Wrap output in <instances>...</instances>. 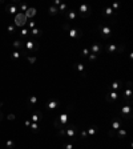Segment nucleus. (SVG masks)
<instances>
[{
  "label": "nucleus",
  "mask_w": 133,
  "mask_h": 149,
  "mask_svg": "<svg viewBox=\"0 0 133 149\" xmlns=\"http://www.w3.org/2000/svg\"><path fill=\"white\" fill-rule=\"evenodd\" d=\"M31 33H32L33 36H41V29H39V28H33L32 31H31Z\"/></svg>",
  "instance_id": "obj_17"
},
{
  "label": "nucleus",
  "mask_w": 133,
  "mask_h": 149,
  "mask_svg": "<svg viewBox=\"0 0 133 149\" xmlns=\"http://www.w3.org/2000/svg\"><path fill=\"white\" fill-rule=\"evenodd\" d=\"M8 32L9 33H13V32H15V27H13V25H8Z\"/></svg>",
  "instance_id": "obj_40"
},
{
  "label": "nucleus",
  "mask_w": 133,
  "mask_h": 149,
  "mask_svg": "<svg viewBox=\"0 0 133 149\" xmlns=\"http://www.w3.org/2000/svg\"><path fill=\"white\" fill-rule=\"evenodd\" d=\"M120 128H121L120 121H118V120H113L112 121V129H113V130H117V129H120Z\"/></svg>",
  "instance_id": "obj_13"
},
{
  "label": "nucleus",
  "mask_w": 133,
  "mask_h": 149,
  "mask_svg": "<svg viewBox=\"0 0 133 149\" xmlns=\"http://www.w3.org/2000/svg\"><path fill=\"white\" fill-rule=\"evenodd\" d=\"M57 12H59V9L56 8V7H53V5L49 7V15H56Z\"/></svg>",
  "instance_id": "obj_21"
},
{
  "label": "nucleus",
  "mask_w": 133,
  "mask_h": 149,
  "mask_svg": "<svg viewBox=\"0 0 133 149\" xmlns=\"http://www.w3.org/2000/svg\"><path fill=\"white\" fill-rule=\"evenodd\" d=\"M25 48H27V49H33V48H35V41H32V40H28V41L25 43Z\"/></svg>",
  "instance_id": "obj_14"
},
{
  "label": "nucleus",
  "mask_w": 133,
  "mask_h": 149,
  "mask_svg": "<svg viewBox=\"0 0 133 149\" xmlns=\"http://www.w3.org/2000/svg\"><path fill=\"white\" fill-rule=\"evenodd\" d=\"M101 45H99V44H93V45L91 47V52L92 53H95V55H97V53H100L101 52Z\"/></svg>",
  "instance_id": "obj_11"
},
{
  "label": "nucleus",
  "mask_w": 133,
  "mask_h": 149,
  "mask_svg": "<svg viewBox=\"0 0 133 149\" xmlns=\"http://www.w3.org/2000/svg\"><path fill=\"white\" fill-rule=\"evenodd\" d=\"M121 115H122V117H125L126 115H128V119L130 120L132 119V109H130V105H125V107L121 108Z\"/></svg>",
  "instance_id": "obj_5"
},
{
  "label": "nucleus",
  "mask_w": 133,
  "mask_h": 149,
  "mask_svg": "<svg viewBox=\"0 0 133 149\" xmlns=\"http://www.w3.org/2000/svg\"><path fill=\"white\" fill-rule=\"evenodd\" d=\"M28 103H29V104H32V105H35V104L37 103V97H36V96H29Z\"/></svg>",
  "instance_id": "obj_19"
},
{
  "label": "nucleus",
  "mask_w": 133,
  "mask_h": 149,
  "mask_svg": "<svg viewBox=\"0 0 133 149\" xmlns=\"http://www.w3.org/2000/svg\"><path fill=\"white\" fill-rule=\"evenodd\" d=\"M53 125H55V128H57V130H59V129H61V128H64V127H63V125L60 124V121H59L57 119H56V120L53 121Z\"/></svg>",
  "instance_id": "obj_23"
},
{
  "label": "nucleus",
  "mask_w": 133,
  "mask_h": 149,
  "mask_svg": "<svg viewBox=\"0 0 133 149\" xmlns=\"http://www.w3.org/2000/svg\"><path fill=\"white\" fill-rule=\"evenodd\" d=\"M35 115H36V116H39L40 119H43V112L41 111H36V112H35Z\"/></svg>",
  "instance_id": "obj_41"
},
{
  "label": "nucleus",
  "mask_w": 133,
  "mask_h": 149,
  "mask_svg": "<svg viewBox=\"0 0 133 149\" xmlns=\"http://www.w3.org/2000/svg\"><path fill=\"white\" fill-rule=\"evenodd\" d=\"M116 49H117L116 44H109V45H108V52H109V53H113V52H116Z\"/></svg>",
  "instance_id": "obj_18"
},
{
  "label": "nucleus",
  "mask_w": 133,
  "mask_h": 149,
  "mask_svg": "<svg viewBox=\"0 0 133 149\" xmlns=\"http://www.w3.org/2000/svg\"><path fill=\"white\" fill-rule=\"evenodd\" d=\"M108 136L109 137H115V136H116V132H115L113 129H109V130H108Z\"/></svg>",
  "instance_id": "obj_34"
},
{
  "label": "nucleus",
  "mask_w": 133,
  "mask_h": 149,
  "mask_svg": "<svg viewBox=\"0 0 133 149\" xmlns=\"http://www.w3.org/2000/svg\"><path fill=\"white\" fill-rule=\"evenodd\" d=\"M57 136L59 137H66V133H65V128H61L57 130Z\"/></svg>",
  "instance_id": "obj_20"
},
{
  "label": "nucleus",
  "mask_w": 133,
  "mask_h": 149,
  "mask_svg": "<svg viewBox=\"0 0 133 149\" xmlns=\"http://www.w3.org/2000/svg\"><path fill=\"white\" fill-rule=\"evenodd\" d=\"M89 55V49H83V56H87Z\"/></svg>",
  "instance_id": "obj_46"
},
{
  "label": "nucleus",
  "mask_w": 133,
  "mask_h": 149,
  "mask_svg": "<svg viewBox=\"0 0 133 149\" xmlns=\"http://www.w3.org/2000/svg\"><path fill=\"white\" fill-rule=\"evenodd\" d=\"M68 116H69L68 113H63V115H60V116L57 117V120L60 121V124H61L63 127H64V125L68 123Z\"/></svg>",
  "instance_id": "obj_10"
},
{
  "label": "nucleus",
  "mask_w": 133,
  "mask_h": 149,
  "mask_svg": "<svg viewBox=\"0 0 133 149\" xmlns=\"http://www.w3.org/2000/svg\"><path fill=\"white\" fill-rule=\"evenodd\" d=\"M24 125H25V127H29V125H31V121H29V120H25Z\"/></svg>",
  "instance_id": "obj_48"
},
{
  "label": "nucleus",
  "mask_w": 133,
  "mask_h": 149,
  "mask_svg": "<svg viewBox=\"0 0 133 149\" xmlns=\"http://www.w3.org/2000/svg\"><path fill=\"white\" fill-rule=\"evenodd\" d=\"M63 29H65V31H69L71 27H69V21H65L64 24H63Z\"/></svg>",
  "instance_id": "obj_31"
},
{
  "label": "nucleus",
  "mask_w": 133,
  "mask_h": 149,
  "mask_svg": "<svg viewBox=\"0 0 133 149\" xmlns=\"http://www.w3.org/2000/svg\"><path fill=\"white\" fill-rule=\"evenodd\" d=\"M100 31H101V36L104 37V39H109V37L112 36V29L109 28L108 25H99Z\"/></svg>",
  "instance_id": "obj_2"
},
{
  "label": "nucleus",
  "mask_w": 133,
  "mask_h": 149,
  "mask_svg": "<svg viewBox=\"0 0 133 149\" xmlns=\"http://www.w3.org/2000/svg\"><path fill=\"white\" fill-rule=\"evenodd\" d=\"M64 148H65V149H72V148H73V145H72V142H68V144H65Z\"/></svg>",
  "instance_id": "obj_42"
},
{
  "label": "nucleus",
  "mask_w": 133,
  "mask_h": 149,
  "mask_svg": "<svg viewBox=\"0 0 133 149\" xmlns=\"http://www.w3.org/2000/svg\"><path fill=\"white\" fill-rule=\"evenodd\" d=\"M12 57L13 59H19L20 57V53H19L17 51H15V52H12Z\"/></svg>",
  "instance_id": "obj_35"
},
{
  "label": "nucleus",
  "mask_w": 133,
  "mask_h": 149,
  "mask_svg": "<svg viewBox=\"0 0 133 149\" xmlns=\"http://www.w3.org/2000/svg\"><path fill=\"white\" fill-rule=\"evenodd\" d=\"M118 7H120V5H118V3H113V4H112V9H113V11L118 9Z\"/></svg>",
  "instance_id": "obj_38"
},
{
  "label": "nucleus",
  "mask_w": 133,
  "mask_h": 149,
  "mask_svg": "<svg viewBox=\"0 0 133 149\" xmlns=\"http://www.w3.org/2000/svg\"><path fill=\"white\" fill-rule=\"evenodd\" d=\"M80 12H81V17H89L92 15V8H89L87 4H81L79 7Z\"/></svg>",
  "instance_id": "obj_3"
},
{
  "label": "nucleus",
  "mask_w": 133,
  "mask_h": 149,
  "mask_svg": "<svg viewBox=\"0 0 133 149\" xmlns=\"http://www.w3.org/2000/svg\"><path fill=\"white\" fill-rule=\"evenodd\" d=\"M25 17L27 19H31V17H33L35 15H36V8H33V7H28V9L24 12Z\"/></svg>",
  "instance_id": "obj_7"
},
{
  "label": "nucleus",
  "mask_w": 133,
  "mask_h": 149,
  "mask_svg": "<svg viewBox=\"0 0 133 149\" xmlns=\"http://www.w3.org/2000/svg\"><path fill=\"white\" fill-rule=\"evenodd\" d=\"M3 116H4V115H3V113H1V112H0V121L3 120Z\"/></svg>",
  "instance_id": "obj_50"
},
{
  "label": "nucleus",
  "mask_w": 133,
  "mask_h": 149,
  "mask_svg": "<svg viewBox=\"0 0 133 149\" xmlns=\"http://www.w3.org/2000/svg\"><path fill=\"white\" fill-rule=\"evenodd\" d=\"M28 9V5L27 4H21L20 5V11H27Z\"/></svg>",
  "instance_id": "obj_39"
},
{
  "label": "nucleus",
  "mask_w": 133,
  "mask_h": 149,
  "mask_svg": "<svg viewBox=\"0 0 133 149\" xmlns=\"http://www.w3.org/2000/svg\"><path fill=\"white\" fill-rule=\"evenodd\" d=\"M68 32H69V36H71V37H81V36H83V31H81V29H73V28H71Z\"/></svg>",
  "instance_id": "obj_6"
},
{
  "label": "nucleus",
  "mask_w": 133,
  "mask_h": 149,
  "mask_svg": "<svg viewBox=\"0 0 133 149\" xmlns=\"http://www.w3.org/2000/svg\"><path fill=\"white\" fill-rule=\"evenodd\" d=\"M126 136V130L125 129H120L118 130V137H125Z\"/></svg>",
  "instance_id": "obj_30"
},
{
  "label": "nucleus",
  "mask_w": 133,
  "mask_h": 149,
  "mask_svg": "<svg viewBox=\"0 0 133 149\" xmlns=\"http://www.w3.org/2000/svg\"><path fill=\"white\" fill-rule=\"evenodd\" d=\"M76 17H77V15H76L75 11H65V20H75Z\"/></svg>",
  "instance_id": "obj_8"
},
{
  "label": "nucleus",
  "mask_w": 133,
  "mask_h": 149,
  "mask_svg": "<svg viewBox=\"0 0 133 149\" xmlns=\"http://www.w3.org/2000/svg\"><path fill=\"white\" fill-rule=\"evenodd\" d=\"M31 120H32L33 123H39V121L41 120V119H40V117H39V116H36V115L33 113V115H32V117H31Z\"/></svg>",
  "instance_id": "obj_28"
},
{
  "label": "nucleus",
  "mask_w": 133,
  "mask_h": 149,
  "mask_svg": "<svg viewBox=\"0 0 133 149\" xmlns=\"http://www.w3.org/2000/svg\"><path fill=\"white\" fill-rule=\"evenodd\" d=\"M13 47H15V48H21V47H23V41H21V40L13 41Z\"/></svg>",
  "instance_id": "obj_24"
},
{
  "label": "nucleus",
  "mask_w": 133,
  "mask_h": 149,
  "mask_svg": "<svg viewBox=\"0 0 133 149\" xmlns=\"http://www.w3.org/2000/svg\"><path fill=\"white\" fill-rule=\"evenodd\" d=\"M28 32H29L28 29H25V28H24V29H21V32H20V33H21V36H27V35H28Z\"/></svg>",
  "instance_id": "obj_37"
},
{
  "label": "nucleus",
  "mask_w": 133,
  "mask_h": 149,
  "mask_svg": "<svg viewBox=\"0 0 133 149\" xmlns=\"http://www.w3.org/2000/svg\"><path fill=\"white\" fill-rule=\"evenodd\" d=\"M108 96H109V99H111V100H116L117 97H118V95H117V93H116L115 91H113V92H111V93H109Z\"/></svg>",
  "instance_id": "obj_26"
},
{
  "label": "nucleus",
  "mask_w": 133,
  "mask_h": 149,
  "mask_svg": "<svg viewBox=\"0 0 133 149\" xmlns=\"http://www.w3.org/2000/svg\"><path fill=\"white\" fill-rule=\"evenodd\" d=\"M80 136H81V137H84V138H85V137H88V133L85 132V130H83V132L80 133Z\"/></svg>",
  "instance_id": "obj_44"
},
{
  "label": "nucleus",
  "mask_w": 133,
  "mask_h": 149,
  "mask_svg": "<svg viewBox=\"0 0 133 149\" xmlns=\"http://www.w3.org/2000/svg\"><path fill=\"white\" fill-rule=\"evenodd\" d=\"M5 11H7L8 13L16 15V12H17V5L16 4H9V5H7V7H5Z\"/></svg>",
  "instance_id": "obj_9"
},
{
  "label": "nucleus",
  "mask_w": 133,
  "mask_h": 149,
  "mask_svg": "<svg viewBox=\"0 0 133 149\" xmlns=\"http://www.w3.org/2000/svg\"><path fill=\"white\" fill-rule=\"evenodd\" d=\"M126 88L132 89V81H126Z\"/></svg>",
  "instance_id": "obj_47"
},
{
  "label": "nucleus",
  "mask_w": 133,
  "mask_h": 149,
  "mask_svg": "<svg viewBox=\"0 0 133 149\" xmlns=\"http://www.w3.org/2000/svg\"><path fill=\"white\" fill-rule=\"evenodd\" d=\"M96 129H97V127H96V125H93V127H91V128H89V129H88V130H87L88 136H93V134H95V133H96Z\"/></svg>",
  "instance_id": "obj_15"
},
{
  "label": "nucleus",
  "mask_w": 133,
  "mask_h": 149,
  "mask_svg": "<svg viewBox=\"0 0 133 149\" xmlns=\"http://www.w3.org/2000/svg\"><path fill=\"white\" fill-rule=\"evenodd\" d=\"M5 146L8 149H15V141L13 140H8L7 142H5Z\"/></svg>",
  "instance_id": "obj_16"
},
{
  "label": "nucleus",
  "mask_w": 133,
  "mask_h": 149,
  "mask_svg": "<svg viewBox=\"0 0 133 149\" xmlns=\"http://www.w3.org/2000/svg\"><path fill=\"white\" fill-rule=\"evenodd\" d=\"M13 21H15V25L16 27H24L25 24H27V17H25V15L23 12H19L15 15V19H13Z\"/></svg>",
  "instance_id": "obj_1"
},
{
  "label": "nucleus",
  "mask_w": 133,
  "mask_h": 149,
  "mask_svg": "<svg viewBox=\"0 0 133 149\" xmlns=\"http://www.w3.org/2000/svg\"><path fill=\"white\" fill-rule=\"evenodd\" d=\"M96 57H97V55H95V53H92L91 56H89V60H91V61H93V60H96Z\"/></svg>",
  "instance_id": "obj_43"
},
{
  "label": "nucleus",
  "mask_w": 133,
  "mask_h": 149,
  "mask_svg": "<svg viewBox=\"0 0 133 149\" xmlns=\"http://www.w3.org/2000/svg\"><path fill=\"white\" fill-rule=\"evenodd\" d=\"M118 87H120V83H118V81H115V83L112 84V88H113V89H117Z\"/></svg>",
  "instance_id": "obj_36"
},
{
  "label": "nucleus",
  "mask_w": 133,
  "mask_h": 149,
  "mask_svg": "<svg viewBox=\"0 0 133 149\" xmlns=\"http://www.w3.org/2000/svg\"><path fill=\"white\" fill-rule=\"evenodd\" d=\"M35 25H36V24H35V21H29V28H31V29L35 28Z\"/></svg>",
  "instance_id": "obj_45"
},
{
  "label": "nucleus",
  "mask_w": 133,
  "mask_h": 149,
  "mask_svg": "<svg viewBox=\"0 0 133 149\" xmlns=\"http://www.w3.org/2000/svg\"><path fill=\"white\" fill-rule=\"evenodd\" d=\"M27 60L29 61V64H35L36 63V56H27Z\"/></svg>",
  "instance_id": "obj_25"
},
{
  "label": "nucleus",
  "mask_w": 133,
  "mask_h": 149,
  "mask_svg": "<svg viewBox=\"0 0 133 149\" xmlns=\"http://www.w3.org/2000/svg\"><path fill=\"white\" fill-rule=\"evenodd\" d=\"M113 12H115V11H113L112 8H105V9H104V13H103V15H105V16H109V15H112Z\"/></svg>",
  "instance_id": "obj_22"
},
{
  "label": "nucleus",
  "mask_w": 133,
  "mask_h": 149,
  "mask_svg": "<svg viewBox=\"0 0 133 149\" xmlns=\"http://www.w3.org/2000/svg\"><path fill=\"white\" fill-rule=\"evenodd\" d=\"M122 51H124V45H120V47H118V52H120V53H121Z\"/></svg>",
  "instance_id": "obj_49"
},
{
  "label": "nucleus",
  "mask_w": 133,
  "mask_h": 149,
  "mask_svg": "<svg viewBox=\"0 0 133 149\" xmlns=\"http://www.w3.org/2000/svg\"><path fill=\"white\" fill-rule=\"evenodd\" d=\"M122 97H124V100L126 101V103H128V105H132V104H133V100H132V97H133V91H132V89L126 88V89L124 91V96H122Z\"/></svg>",
  "instance_id": "obj_4"
},
{
  "label": "nucleus",
  "mask_w": 133,
  "mask_h": 149,
  "mask_svg": "<svg viewBox=\"0 0 133 149\" xmlns=\"http://www.w3.org/2000/svg\"><path fill=\"white\" fill-rule=\"evenodd\" d=\"M29 128L32 129V130H37V129H39V125H37V123H31V125H29Z\"/></svg>",
  "instance_id": "obj_27"
},
{
  "label": "nucleus",
  "mask_w": 133,
  "mask_h": 149,
  "mask_svg": "<svg viewBox=\"0 0 133 149\" xmlns=\"http://www.w3.org/2000/svg\"><path fill=\"white\" fill-rule=\"evenodd\" d=\"M59 105H60V103H59L57 100H51L49 103H48V108L49 109H56Z\"/></svg>",
  "instance_id": "obj_12"
},
{
  "label": "nucleus",
  "mask_w": 133,
  "mask_h": 149,
  "mask_svg": "<svg viewBox=\"0 0 133 149\" xmlns=\"http://www.w3.org/2000/svg\"><path fill=\"white\" fill-rule=\"evenodd\" d=\"M76 68H77V71H79V72H84V64L77 63V64H76Z\"/></svg>",
  "instance_id": "obj_29"
},
{
  "label": "nucleus",
  "mask_w": 133,
  "mask_h": 149,
  "mask_svg": "<svg viewBox=\"0 0 133 149\" xmlns=\"http://www.w3.org/2000/svg\"><path fill=\"white\" fill-rule=\"evenodd\" d=\"M65 9H66V4H60V7H59L60 12H65Z\"/></svg>",
  "instance_id": "obj_32"
},
{
  "label": "nucleus",
  "mask_w": 133,
  "mask_h": 149,
  "mask_svg": "<svg viewBox=\"0 0 133 149\" xmlns=\"http://www.w3.org/2000/svg\"><path fill=\"white\" fill-rule=\"evenodd\" d=\"M7 119H8L9 121H13V120H15V119H16V116H15L13 113H9L8 116H7Z\"/></svg>",
  "instance_id": "obj_33"
}]
</instances>
